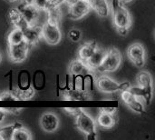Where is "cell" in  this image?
<instances>
[{
	"label": "cell",
	"mask_w": 155,
	"mask_h": 140,
	"mask_svg": "<svg viewBox=\"0 0 155 140\" xmlns=\"http://www.w3.org/2000/svg\"><path fill=\"white\" fill-rule=\"evenodd\" d=\"M19 12L22 14L25 20L27 22L28 25L33 26L38 24L40 18V9H38L33 4H20L17 7Z\"/></svg>",
	"instance_id": "ba28073f"
},
{
	"label": "cell",
	"mask_w": 155,
	"mask_h": 140,
	"mask_svg": "<svg viewBox=\"0 0 155 140\" xmlns=\"http://www.w3.org/2000/svg\"><path fill=\"white\" fill-rule=\"evenodd\" d=\"M68 7H69V16L74 20L83 18L92 9L91 5L87 0H79Z\"/></svg>",
	"instance_id": "9c48e42d"
},
{
	"label": "cell",
	"mask_w": 155,
	"mask_h": 140,
	"mask_svg": "<svg viewBox=\"0 0 155 140\" xmlns=\"http://www.w3.org/2000/svg\"><path fill=\"white\" fill-rule=\"evenodd\" d=\"M77 1H79V0H64V3H65L68 6H70V5H72L73 4L76 3Z\"/></svg>",
	"instance_id": "e575fe53"
},
{
	"label": "cell",
	"mask_w": 155,
	"mask_h": 140,
	"mask_svg": "<svg viewBox=\"0 0 155 140\" xmlns=\"http://www.w3.org/2000/svg\"><path fill=\"white\" fill-rule=\"evenodd\" d=\"M69 72L73 76L80 77V76L89 75L92 71L87 67V65L85 64V62L82 61L79 58H76V59H74V61L71 62L70 67H69Z\"/></svg>",
	"instance_id": "2e32d148"
},
{
	"label": "cell",
	"mask_w": 155,
	"mask_h": 140,
	"mask_svg": "<svg viewBox=\"0 0 155 140\" xmlns=\"http://www.w3.org/2000/svg\"><path fill=\"white\" fill-rule=\"evenodd\" d=\"M87 1H90V0H87Z\"/></svg>",
	"instance_id": "ab89813d"
},
{
	"label": "cell",
	"mask_w": 155,
	"mask_h": 140,
	"mask_svg": "<svg viewBox=\"0 0 155 140\" xmlns=\"http://www.w3.org/2000/svg\"><path fill=\"white\" fill-rule=\"evenodd\" d=\"M1 61H2V56H1V54H0V63H1Z\"/></svg>",
	"instance_id": "74e56055"
},
{
	"label": "cell",
	"mask_w": 155,
	"mask_h": 140,
	"mask_svg": "<svg viewBox=\"0 0 155 140\" xmlns=\"http://www.w3.org/2000/svg\"><path fill=\"white\" fill-rule=\"evenodd\" d=\"M64 110L66 111V113L68 115H70L71 117L75 118L82 110V108H65Z\"/></svg>",
	"instance_id": "83f0119b"
},
{
	"label": "cell",
	"mask_w": 155,
	"mask_h": 140,
	"mask_svg": "<svg viewBox=\"0 0 155 140\" xmlns=\"http://www.w3.org/2000/svg\"><path fill=\"white\" fill-rule=\"evenodd\" d=\"M127 56L131 62L137 67H143L145 65V49L140 43L131 45L127 49Z\"/></svg>",
	"instance_id": "52a82bcc"
},
{
	"label": "cell",
	"mask_w": 155,
	"mask_h": 140,
	"mask_svg": "<svg viewBox=\"0 0 155 140\" xmlns=\"http://www.w3.org/2000/svg\"><path fill=\"white\" fill-rule=\"evenodd\" d=\"M7 110H8V112H10V113H13V114H15V115H18L19 113H20V110H21V108H7Z\"/></svg>",
	"instance_id": "1f68e13d"
},
{
	"label": "cell",
	"mask_w": 155,
	"mask_h": 140,
	"mask_svg": "<svg viewBox=\"0 0 155 140\" xmlns=\"http://www.w3.org/2000/svg\"><path fill=\"white\" fill-rule=\"evenodd\" d=\"M132 0H120V2L121 3H123V4H125V3H129V2H131Z\"/></svg>",
	"instance_id": "d590c367"
},
{
	"label": "cell",
	"mask_w": 155,
	"mask_h": 140,
	"mask_svg": "<svg viewBox=\"0 0 155 140\" xmlns=\"http://www.w3.org/2000/svg\"><path fill=\"white\" fill-rule=\"evenodd\" d=\"M96 86L100 91L107 94L119 91V84L107 76L98 77L96 79Z\"/></svg>",
	"instance_id": "7c38bea8"
},
{
	"label": "cell",
	"mask_w": 155,
	"mask_h": 140,
	"mask_svg": "<svg viewBox=\"0 0 155 140\" xmlns=\"http://www.w3.org/2000/svg\"><path fill=\"white\" fill-rule=\"evenodd\" d=\"M33 5H35L38 9L45 11L47 7L50 5L47 0H34Z\"/></svg>",
	"instance_id": "4316f807"
},
{
	"label": "cell",
	"mask_w": 155,
	"mask_h": 140,
	"mask_svg": "<svg viewBox=\"0 0 155 140\" xmlns=\"http://www.w3.org/2000/svg\"><path fill=\"white\" fill-rule=\"evenodd\" d=\"M136 81L138 87H140L143 92V101L144 102V104L150 105L153 99V91L152 76L146 71H142L137 75Z\"/></svg>",
	"instance_id": "277c9868"
},
{
	"label": "cell",
	"mask_w": 155,
	"mask_h": 140,
	"mask_svg": "<svg viewBox=\"0 0 155 140\" xmlns=\"http://www.w3.org/2000/svg\"><path fill=\"white\" fill-rule=\"evenodd\" d=\"M5 108H0V123L4 120L5 116Z\"/></svg>",
	"instance_id": "836d02e7"
},
{
	"label": "cell",
	"mask_w": 155,
	"mask_h": 140,
	"mask_svg": "<svg viewBox=\"0 0 155 140\" xmlns=\"http://www.w3.org/2000/svg\"><path fill=\"white\" fill-rule=\"evenodd\" d=\"M24 34V39L30 46L36 44L42 36V26L35 24L33 26L28 25L26 27L22 29Z\"/></svg>",
	"instance_id": "8fae6325"
},
{
	"label": "cell",
	"mask_w": 155,
	"mask_h": 140,
	"mask_svg": "<svg viewBox=\"0 0 155 140\" xmlns=\"http://www.w3.org/2000/svg\"><path fill=\"white\" fill-rule=\"evenodd\" d=\"M92 9L101 17H106L111 14V5L107 0H90Z\"/></svg>",
	"instance_id": "e0dca14e"
},
{
	"label": "cell",
	"mask_w": 155,
	"mask_h": 140,
	"mask_svg": "<svg viewBox=\"0 0 155 140\" xmlns=\"http://www.w3.org/2000/svg\"><path fill=\"white\" fill-rule=\"evenodd\" d=\"M121 97L126 106L135 113H143L144 111V106L143 101H141L138 97L134 96L129 90L122 91Z\"/></svg>",
	"instance_id": "30bf717a"
},
{
	"label": "cell",
	"mask_w": 155,
	"mask_h": 140,
	"mask_svg": "<svg viewBox=\"0 0 155 140\" xmlns=\"http://www.w3.org/2000/svg\"><path fill=\"white\" fill-rule=\"evenodd\" d=\"M17 101H27L34 97L35 92L34 87H30L26 89H14L11 91Z\"/></svg>",
	"instance_id": "44dd1931"
},
{
	"label": "cell",
	"mask_w": 155,
	"mask_h": 140,
	"mask_svg": "<svg viewBox=\"0 0 155 140\" xmlns=\"http://www.w3.org/2000/svg\"><path fill=\"white\" fill-rule=\"evenodd\" d=\"M116 29L121 36H126L128 34V30H129V28H126V27H118Z\"/></svg>",
	"instance_id": "f546056e"
},
{
	"label": "cell",
	"mask_w": 155,
	"mask_h": 140,
	"mask_svg": "<svg viewBox=\"0 0 155 140\" xmlns=\"http://www.w3.org/2000/svg\"><path fill=\"white\" fill-rule=\"evenodd\" d=\"M117 123V117L115 113H107L101 111L97 118V124L103 128H112Z\"/></svg>",
	"instance_id": "ac0fdd59"
},
{
	"label": "cell",
	"mask_w": 155,
	"mask_h": 140,
	"mask_svg": "<svg viewBox=\"0 0 155 140\" xmlns=\"http://www.w3.org/2000/svg\"><path fill=\"white\" fill-rule=\"evenodd\" d=\"M40 125L44 131L53 133L59 127V119L54 113H45L41 117Z\"/></svg>",
	"instance_id": "4fadbf2b"
},
{
	"label": "cell",
	"mask_w": 155,
	"mask_h": 140,
	"mask_svg": "<svg viewBox=\"0 0 155 140\" xmlns=\"http://www.w3.org/2000/svg\"><path fill=\"white\" fill-rule=\"evenodd\" d=\"M113 15V20L114 26L118 27H126L129 28L132 25V17L128 9H126L123 3L120 0H114L113 9H111Z\"/></svg>",
	"instance_id": "3957f363"
},
{
	"label": "cell",
	"mask_w": 155,
	"mask_h": 140,
	"mask_svg": "<svg viewBox=\"0 0 155 140\" xmlns=\"http://www.w3.org/2000/svg\"><path fill=\"white\" fill-rule=\"evenodd\" d=\"M64 99L69 101H85L91 99V95L88 93L87 90L84 89H66L63 93Z\"/></svg>",
	"instance_id": "5bb4252c"
},
{
	"label": "cell",
	"mask_w": 155,
	"mask_h": 140,
	"mask_svg": "<svg viewBox=\"0 0 155 140\" xmlns=\"http://www.w3.org/2000/svg\"><path fill=\"white\" fill-rule=\"evenodd\" d=\"M42 36L49 45H57L62 39L59 24L45 21L42 26Z\"/></svg>",
	"instance_id": "5b68a950"
},
{
	"label": "cell",
	"mask_w": 155,
	"mask_h": 140,
	"mask_svg": "<svg viewBox=\"0 0 155 140\" xmlns=\"http://www.w3.org/2000/svg\"><path fill=\"white\" fill-rule=\"evenodd\" d=\"M5 1H7V2H15L16 0H5Z\"/></svg>",
	"instance_id": "8d00e7d4"
},
{
	"label": "cell",
	"mask_w": 155,
	"mask_h": 140,
	"mask_svg": "<svg viewBox=\"0 0 155 140\" xmlns=\"http://www.w3.org/2000/svg\"><path fill=\"white\" fill-rule=\"evenodd\" d=\"M131 87V84L129 82H123L121 84H119V91H125V90H129V88Z\"/></svg>",
	"instance_id": "f1b7e54d"
},
{
	"label": "cell",
	"mask_w": 155,
	"mask_h": 140,
	"mask_svg": "<svg viewBox=\"0 0 155 140\" xmlns=\"http://www.w3.org/2000/svg\"><path fill=\"white\" fill-rule=\"evenodd\" d=\"M24 34L22 29L15 27L7 35V43L8 45H16L24 41Z\"/></svg>",
	"instance_id": "603a6c76"
},
{
	"label": "cell",
	"mask_w": 155,
	"mask_h": 140,
	"mask_svg": "<svg viewBox=\"0 0 155 140\" xmlns=\"http://www.w3.org/2000/svg\"><path fill=\"white\" fill-rule=\"evenodd\" d=\"M22 127H24V126L21 123L15 122L14 124L0 128V137H1L2 140H12V137H13L15 129L22 128Z\"/></svg>",
	"instance_id": "7402d4cb"
},
{
	"label": "cell",
	"mask_w": 155,
	"mask_h": 140,
	"mask_svg": "<svg viewBox=\"0 0 155 140\" xmlns=\"http://www.w3.org/2000/svg\"><path fill=\"white\" fill-rule=\"evenodd\" d=\"M101 110L104 111V112H107V113H112V114L116 112V108H102Z\"/></svg>",
	"instance_id": "d6a6232c"
},
{
	"label": "cell",
	"mask_w": 155,
	"mask_h": 140,
	"mask_svg": "<svg viewBox=\"0 0 155 140\" xmlns=\"http://www.w3.org/2000/svg\"><path fill=\"white\" fill-rule=\"evenodd\" d=\"M0 140H2V138H1V137H0Z\"/></svg>",
	"instance_id": "f35d334b"
},
{
	"label": "cell",
	"mask_w": 155,
	"mask_h": 140,
	"mask_svg": "<svg viewBox=\"0 0 155 140\" xmlns=\"http://www.w3.org/2000/svg\"><path fill=\"white\" fill-rule=\"evenodd\" d=\"M0 101H17L15 97L13 95L11 91L9 92H4L0 94Z\"/></svg>",
	"instance_id": "484cf974"
},
{
	"label": "cell",
	"mask_w": 155,
	"mask_h": 140,
	"mask_svg": "<svg viewBox=\"0 0 155 140\" xmlns=\"http://www.w3.org/2000/svg\"><path fill=\"white\" fill-rule=\"evenodd\" d=\"M97 46H98V45L94 41L85 43L78 50V58L81 59L82 61L85 62L93 55V53L95 51Z\"/></svg>",
	"instance_id": "ffe728a7"
},
{
	"label": "cell",
	"mask_w": 155,
	"mask_h": 140,
	"mask_svg": "<svg viewBox=\"0 0 155 140\" xmlns=\"http://www.w3.org/2000/svg\"><path fill=\"white\" fill-rule=\"evenodd\" d=\"M81 32L79 29L76 28H72L69 32H68V36L70 37V39L74 42H78L81 39Z\"/></svg>",
	"instance_id": "d4e9b609"
},
{
	"label": "cell",
	"mask_w": 155,
	"mask_h": 140,
	"mask_svg": "<svg viewBox=\"0 0 155 140\" xmlns=\"http://www.w3.org/2000/svg\"><path fill=\"white\" fill-rule=\"evenodd\" d=\"M31 46L26 41H22L16 45H8V55L10 60L14 63L24 62L28 55Z\"/></svg>",
	"instance_id": "8992f818"
},
{
	"label": "cell",
	"mask_w": 155,
	"mask_h": 140,
	"mask_svg": "<svg viewBox=\"0 0 155 140\" xmlns=\"http://www.w3.org/2000/svg\"><path fill=\"white\" fill-rule=\"evenodd\" d=\"M105 53H106V50L98 46L97 48L95 49V51L93 53V55L85 61V64L87 65V67L90 68L91 71L97 70V68L101 65V63L105 56Z\"/></svg>",
	"instance_id": "9a60e30c"
},
{
	"label": "cell",
	"mask_w": 155,
	"mask_h": 140,
	"mask_svg": "<svg viewBox=\"0 0 155 140\" xmlns=\"http://www.w3.org/2000/svg\"><path fill=\"white\" fill-rule=\"evenodd\" d=\"M49 5H61L63 4L62 0H47Z\"/></svg>",
	"instance_id": "4dcf8cb0"
},
{
	"label": "cell",
	"mask_w": 155,
	"mask_h": 140,
	"mask_svg": "<svg viewBox=\"0 0 155 140\" xmlns=\"http://www.w3.org/2000/svg\"><path fill=\"white\" fill-rule=\"evenodd\" d=\"M122 55L117 48L112 47L106 50L105 56L96 71L100 73H111L118 69L122 63Z\"/></svg>",
	"instance_id": "7a4b0ae2"
},
{
	"label": "cell",
	"mask_w": 155,
	"mask_h": 140,
	"mask_svg": "<svg viewBox=\"0 0 155 140\" xmlns=\"http://www.w3.org/2000/svg\"><path fill=\"white\" fill-rule=\"evenodd\" d=\"M74 118L76 128L86 136L87 139L94 140L97 138L96 123L86 112L82 109Z\"/></svg>",
	"instance_id": "6da1fadb"
},
{
	"label": "cell",
	"mask_w": 155,
	"mask_h": 140,
	"mask_svg": "<svg viewBox=\"0 0 155 140\" xmlns=\"http://www.w3.org/2000/svg\"><path fill=\"white\" fill-rule=\"evenodd\" d=\"M8 17L15 27L24 29L25 27H26L28 26L27 22L25 20L22 14L19 12V10L17 8H12L8 12Z\"/></svg>",
	"instance_id": "d6986e66"
},
{
	"label": "cell",
	"mask_w": 155,
	"mask_h": 140,
	"mask_svg": "<svg viewBox=\"0 0 155 140\" xmlns=\"http://www.w3.org/2000/svg\"><path fill=\"white\" fill-rule=\"evenodd\" d=\"M32 138L30 132L24 127L15 129L12 140H29Z\"/></svg>",
	"instance_id": "cb8c5ba5"
}]
</instances>
